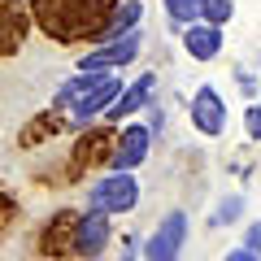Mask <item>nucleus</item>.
Instances as JSON below:
<instances>
[{"instance_id": "nucleus-6", "label": "nucleus", "mask_w": 261, "mask_h": 261, "mask_svg": "<svg viewBox=\"0 0 261 261\" xmlns=\"http://www.w3.org/2000/svg\"><path fill=\"white\" fill-rule=\"evenodd\" d=\"M187 122H192V130L200 135V140H218V135H226V126H231V109H226L222 92H218L214 83H200L192 92V100H187Z\"/></svg>"}, {"instance_id": "nucleus-3", "label": "nucleus", "mask_w": 261, "mask_h": 261, "mask_svg": "<svg viewBox=\"0 0 261 261\" xmlns=\"http://www.w3.org/2000/svg\"><path fill=\"white\" fill-rule=\"evenodd\" d=\"M140 205V178L135 170H109L96 183H87V209H100L109 218H122Z\"/></svg>"}, {"instance_id": "nucleus-19", "label": "nucleus", "mask_w": 261, "mask_h": 261, "mask_svg": "<svg viewBox=\"0 0 261 261\" xmlns=\"http://www.w3.org/2000/svg\"><path fill=\"white\" fill-rule=\"evenodd\" d=\"M240 87H244L248 100H257V74H252V70H240Z\"/></svg>"}, {"instance_id": "nucleus-4", "label": "nucleus", "mask_w": 261, "mask_h": 261, "mask_svg": "<svg viewBox=\"0 0 261 261\" xmlns=\"http://www.w3.org/2000/svg\"><path fill=\"white\" fill-rule=\"evenodd\" d=\"M192 235V218L183 209H170L148 235H140V261H178Z\"/></svg>"}, {"instance_id": "nucleus-5", "label": "nucleus", "mask_w": 261, "mask_h": 261, "mask_svg": "<svg viewBox=\"0 0 261 261\" xmlns=\"http://www.w3.org/2000/svg\"><path fill=\"white\" fill-rule=\"evenodd\" d=\"M140 53H144V27H135L126 35H118V39L83 48L74 70H126L130 61H140Z\"/></svg>"}, {"instance_id": "nucleus-13", "label": "nucleus", "mask_w": 261, "mask_h": 261, "mask_svg": "<svg viewBox=\"0 0 261 261\" xmlns=\"http://www.w3.org/2000/svg\"><path fill=\"white\" fill-rule=\"evenodd\" d=\"M161 13L174 31H183L187 22H200V0H161Z\"/></svg>"}, {"instance_id": "nucleus-15", "label": "nucleus", "mask_w": 261, "mask_h": 261, "mask_svg": "<svg viewBox=\"0 0 261 261\" xmlns=\"http://www.w3.org/2000/svg\"><path fill=\"white\" fill-rule=\"evenodd\" d=\"M144 113H148V122H144V126L152 130V140H157V135H166V122H170V113H166V105H161L157 96H152V100L144 105Z\"/></svg>"}, {"instance_id": "nucleus-9", "label": "nucleus", "mask_w": 261, "mask_h": 261, "mask_svg": "<svg viewBox=\"0 0 261 261\" xmlns=\"http://www.w3.org/2000/svg\"><path fill=\"white\" fill-rule=\"evenodd\" d=\"M157 96V74H140V79H130V83H122V92L113 96V105L100 113L105 122H113V126H122V122H130V118H140L144 113V105Z\"/></svg>"}, {"instance_id": "nucleus-18", "label": "nucleus", "mask_w": 261, "mask_h": 261, "mask_svg": "<svg viewBox=\"0 0 261 261\" xmlns=\"http://www.w3.org/2000/svg\"><path fill=\"white\" fill-rule=\"evenodd\" d=\"M118 261H140V235H135V231L122 240V257Z\"/></svg>"}, {"instance_id": "nucleus-1", "label": "nucleus", "mask_w": 261, "mask_h": 261, "mask_svg": "<svg viewBox=\"0 0 261 261\" xmlns=\"http://www.w3.org/2000/svg\"><path fill=\"white\" fill-rule=\"evenodd\" d=\"M113 5L118 0H27V13L53 44H92Z\"/></svg>"}, {"instance_id": "nucleus-17", "label": "nucleus", "mask_w": 261, "mask_h": 261, "mask_svg": "<svg viewBox=\"0 0 261 261\" xmlns=\"http://www.w3.org/2000/svg\"><path fill=\"white\" fill-rule=\"evenodd\" d=\"M240 248H248V252L261 248V226H257V222H244V240H240Z\"/></svg>"}, {"instance_id": "nucleus-11", "label": "nucleus", "mask_w": 261, "mask_h": 261, "mask_svg": "<svg viewBox=\"0 0 261 261\" xmlns=\"http://www.w3.org/2000/svg\"><path fill=\"white\" fill-rule=\"evenodd\" d=\"M31 35L27 0H0V57H13Z\"/></svg>"}, {"instance_id": "nucleus-12", "label": "nucleus", "mask_w": 261, "mask_h": 261, "mask_svg": "<svg viewBox=\"0 0 261 261\" xmlns=\"http://www.w3.org/2000/svg\"><path fill=\"white\" fill-rule=\"evenodd\" d=\"M240 218H244V192H226L214 205V214H209V226H214V231H226V226H235Z\"/></svg>"}, {"instance_id": "nucleus-8", "label": "nucleus", "mask_w": 261, "mask_h": 261, "mask_svg": "<svg viewBox=\"0 0 261 261\" xmlns=\"http://www.w3.org/2000/svg\"><path fill=\"white\" fill-rule=\"evenodd\" d=\"M152 152V130L144 126L140 118L122 122L118 140H113V152H109V170H140Z\"/></svg>"}, {"instance_id": "nucleus-16", "label": "nucleus", "mask_w": 261, "mask_h": 261, "mask_svg": "<svg viewBox=\"0 0 261 261\" xmlns=\"http://www.w3.org/2000/svg\"><path fill=\"white\" fill-rule=\"evenodd\" d=\"M244 135H248V144L261 140V105L248 100V109H244Z\"/></svg>"}, {"instance_id": "nucleus-14", "label": "nucleus", "mask_w": 261, "mask_h": 261, "mask_svg": "<svg viewBox=\"0 0 261 261\" xmlns=\"http://www.w3.org/2000/svg\"><path fill=\"white\" fill-rule=\"evenodd\" d=\"M200 22H209V27L235 22V0H200Z\"/></svg>"}, {"instance_id": "nucleus-20", "label": "nucleus", "mask_w": 261, "mask_h": 261, "mask_svg": "<svg viewBox=\"0 0 261 261\" xmlns=\"http://www.w3.org/2000/svg\"><path fill=\"white\" fill-rule=\"evenodd\" d=\"M222 261H257V252H248V248H231V252H222Z\"/></svg>"}, {"instance_id": "nucleus-7", "label": "nucleus", "mask_w": 261, "mask_h": 261, "mask_svg": "<svg viewBox=\"0 0 261 261\" xmlns=\"http://www.w3.org/2000/svg\"><path fill=\"white\" fill-rule=\"evenodd\" d=\"M109 244H113V218L100 214V209H83V214L74 218V226H70V248L92 261V257H100Z\"/></svg>"}, {"instance_id": "nucleus-2", "label": "nucleus", "mask_w": 261, "mask_h": 261, "mask_svg": "<svg viewBox=\"0 0 261 261\" xmlns=\"http://www.w3.org/2000/svg\"><path fill=\"white\" fill-rule=\"evenodd\" d=\"M126 79H118V70H74L70 79H61L53 92V113H65L74 126L96 122L113 105V96L122 92Z\"/></svg>"}, {"instance_id": "nucleus-10", "label": "nucleus", "mask_w": 261, "mask_h": 261, "mask_svg": "<svg viewBox=\"0 0 261 261\" xmlns=\"http://www.w3.org/2000/svg\"><path fill=\"white\" fill-rule=\"evenodd\" d=\"M226 27H209V22H187L183 31H178V39H183V53L192 57V61H200V65H209V61H218L222 57V44H226V35H222Z\"/></svg>"}]
</instances>
